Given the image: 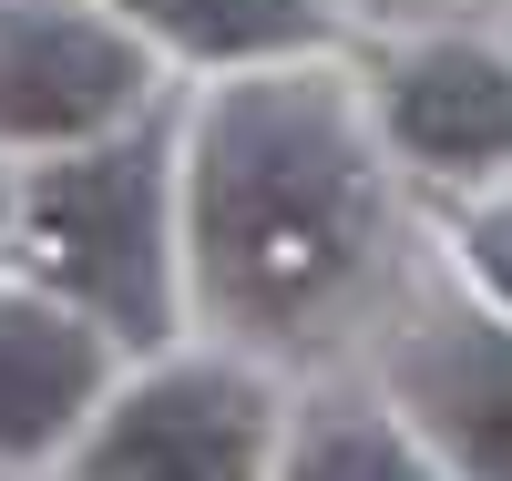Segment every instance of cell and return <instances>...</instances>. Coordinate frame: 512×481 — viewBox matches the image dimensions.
<instances>
[{"label":"cell","mask_w":512,"mask_h":481,"mask_svg":"<svg viewBox=\"0 0 512 481\" xmlns=\"http://www.w3.org/2000/svg\"><path fill=\"white\" fill-rule=\"evenodd\" d=\"M205 277L246 318H297L328 287H349L369 256V174L328 93L308 82H246L205 123L195 174Z\"/></svg>","instance_id":"6da1fadb"},{"label":"cell","mask_w":512,"mask_h":481,"mask_svg":"<svg viewBox=\"0 0 512 481\" xmlns=\"http://www.w3.org/2000/svg\"><path fill=\"white\" fill-rule=\"evenodd\" d=\"M31 226H41L52 277H72V297H93L123 338L164 328V236H154V154L144 144L52 164L31 195Z\"/></svg>","instance_id":"7a4b0ae2"},{"label":"cell","mask_w":512,"mask_h":481,"mask_svg":"<svg viewBox=\"0 0 512 481\" xmlns=\"http://www.w3.org/2000/svg\"><path fill=\"white\" fill-rule=\"evenodd\" d=\"M267 400L236 369H164L93 441V481H256Z\"/></svg>","instance_id":"3957f363"},{"label":"cell","mask_w":512,"mask_h":481,"mask_svg":"<svg viewBox=\"0 0 512 481\" xmlns=\"http://www.w3.org/2000/svg\"><path fill=\"white\" fill-rule=\"evenodd\" d=\"M144 93V62L82 11H0V134H93Z\"/></svg>","instance_id":"277c9868"},{"label":"cell","mask_w":512,"mask_h":481,"mask_svg":"<svg viewBox=\"0 0 512 481\" xmlns=\"http://www.w3.org/2000/svg\"><path fill=\"white\" fill-rule=\"evenodd\" d=\"M93 379H103V348L82 338L72 318L0 297V461L52 451L72 430V410L93 400Z\"/></svg>","instance_id":"5b68a950"},{"label":"cell","mask_w":512,"mask_h":481,"mask_svg":"<svg viewBox=\"0 0 512 481\" xmlns=\"http://www.w3.org/2000/svg\"><path fill=\"white\" fill-rule=\"evenodd\" d=\"M390 123L420 164H492L512 154V82L492 52L472 41H441V52H420L390 93Z\"/></svg>","instance_id":"8992f818"},{"label":"cell","mask_w":512,"mask_h":481,"mask_svg":"<svg viewBox=\"0 0 512 481\" xmlns=\"http://www.w3.org/2000/svg\"><path fill=\"white\" fill-rule=\"evenodd\" d=\"M420 410L441 420V441L472 461L482 481H512V338L492 328H451L410 359Z\"/></svg>","instance_id":"52a82bcc"},{"label":"cell","mask_w":512,"mask_h":481,"mask_svg":"<svg viewBox=\"0 0 512 481\" xmlns=\"http://www.w3.org/2000/svg\"><path fill=\"white\" fill-rule=\"evenodd\" d=\"M144 11L195 52H277L318 31V0H144Z\"/></svg>","instance_id":"ba28073f"},{"label":"cell","mask_w":512,"mask_h":481,"mask_svg":"<svg viewBox=\"0 0 512 481\" xmlns=\"http://www.w3.org/2000/svg\"><path fill=\"white\" fill-rule=\"evenodd\" d=\"M287 481H410V461H400L390 430H369V420H328V430H308V441H297Z\"/></svg>","instance_id":"9c48e42d"},{"label":"cell","mask_w":512,"mask_h":481,"mask_svg":"<svg viewBox=\"0 0 512 481\" xmlns=\"http://www.w3.org/2000/svg\"><path fill=\"white\" fill-rule=\"evenodd\" d=\"M472 256H482V267H492V277L512 287V205H502V215H482V226H472Z\"/></svg>","instance_id":"30bf717a"}]
</instances>
